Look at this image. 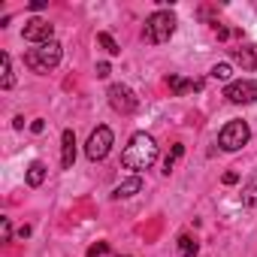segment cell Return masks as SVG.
I'll return each instance as SVG.
<instances>
[{
	"mask_svg": "<svg viewBox=\"0 0 257 257\" xmlns=\"http://www.w3.org/2000/svg\"><path fill=\"white\" fill-rule=\"evenodd\" d=\"M155 161H158V143H155L149 134H134L131 143H127L124 152H121V164H124L127 170H134V173L149 170Z\"/></svg>",
	"mask_w": 257,
	"mask_h": 257,
	"instance_id": "cell-1",
	"label": "cell"
},
{
	"mask_svg": "<svg viewBox=\"0 0 257 257\" xmlns=\"http://www.w3.org/2000/svg\"><path fill=\"white\" fill-rule=\"evenodd\" d=\"M176 13L173 10H158V13H152L149 19H146V28H143V40L146 43H152V46H161V43H167L173 34H176Z\"/></svg>",
	"mask_w": 257,
	"mask_h": 257,
	"instance_id": "cell-2",
	"label": "cell"
},
{
	"mask_svg": "<svg viewBox=\"0 0 257 257\" xmlns=\"http://www.w3.org/2000/svg\"><path fill=\"white\" fill-rule=\"evenodd\" d=\"M61 58H64V46H61L58 40H52V43H43V46H37V49H28V55H25V64H28L34 73L46 76L49 70H55V67L61 64Z\"/></svg>",
	"mask_w": 257,
	"mask_h": 257,
	"instance_id": "cell-3",
	"label": "cell"
},
{
	"mask_svg": "<svg viewBox=\"0 0 257 257\" xmlns=\"http://www.w3.org/2000/svg\"><path fill=\"white\" fill-rule=\"evenodd\" d=\"M248 140H251V127L245 121H227L218 134V146L224 152H239Z\"/></svg>",
	"mask_w": 257,
	"mask_h": 257,
	"instance_id": "cell-4",
	"label": "cell"
},
{
	"mask_svg": "<svg viewBox=\"0 0 257 257\" xmlns=\"http://www.w3.org/2000/svg\"><path fill=\"white\" fill-rule=\"evenodd\" d=\"M112 131H109V127L106 124H100L97 127V131L88 137V143H85V155H88V161H103L109 152H112Z\"/></svg>",
	"mask_w": 257,
	"mask_h": 257,
	"instance_id": "cell-5",
	"label": "cell"
},
{
	"mask_svg": "<svg viewBox=\"0 0 257 257\" xmlns=\"http://www.w3.org/2000/svg\"><path fill=\"white\" fill-rule=\"evenodd\" d=\"M106 97H109V106H112L115 112H121V115H131V112H137V106H140V97L127 88V85H109Z\"/></svg>",
	"mask_w": 257,
	"mask_h": 257,
	"instance_id": "cell-6",
	"label": "cell"
},
{
	"mask_svg": "<svg viewBox=\"0 0 257 257\" xmlns=\"http://www.w3.org/2000/svg\"><path fill=\"white\" fill-rule=\"evenodd\" d=\"M224 97H227L230 103H236V106H248V103L257 100V82H251V79H236V82H230V85L224 88Z\"/></svg>",
	"mask_w": 257,
	"mask_h": 257,
	"instance_id": "cell-7",
	"label": "cell"
},
{
	"mask_svg": "<svg viewBox=\"0 0 257 257\" xmlns=\"http://www.w3.org/2000/svg\"><path fill=\"white\" fill-rule=\"evenodd\" d=\"M22 37L34 46H43V43H52L55 40V25H49L46 19H31L22 31Z\"/></svg>",
	"mask_w": 257,
	"mask_h": 257,
	"instance_id": "cell-8",
	"label": "cell"
},
{
	"mask_svg": "<svg viewBox=\"0 0 257 257\" xmlns=\"http://www.w3.org/2000/svg\"><path fill=\"white\" fill-rule=\"evenodd\" d=\"M76 161V134L73 131H64L61 134V167L70 170Z\"/></svg>",
	"mask_w": 257,
	"mask_h": 257,
	"instance_id": "cell-9",
	"label": "cell"
},
{
	"mask_svg": "<svg viewBox=\"0 0 257 257\" xmlns=\"http://www.w3.org/2000/svg\"><path fill=\"white\" fill-rule=\"evenodd\" d=\"M230 58L242 67V70H257V46H242V49H233Z\"/></svg>",
	"mask_w": 257,
	"mask_h": 257,
	"instance_id": "cell-10",
	"label": "cell"
},
{
	"mask_svg": "<svg viewBox=\"0 0 257 257\" xmlns=\"http://www.w3.org/2000/svg\"><path fill=\"white\" fill-rule=\"evenodd\" d=\"M143 191V179L140 176H131L127 182H121L115 191H112V200H127V197H134V194H140Z\"/></svg>",
	"mask_w": 257,
	"mask_h": 257,
	"instance_id": "cell-11",
	"label": "cell"
},
{
	"mask_svg": "<svg viewBox=\"0 0 257 257\" xmlns=\"http://www.w3.org/2000/svg\"><path fill=\"white\" fill-rule=\"evenodd\" d=\"M13 85H16V76H13V58L4 52V55H0V88L10 91Z\"/></svg>",
	"mask_w": 257,
	"mask_h": 257,
	"instance_id": "cell-12",
	"label": "cell"
},
{
	"mask_svg": "<svg viewBox=\"0 0 257 257\" xmlns=\"http://www.w3.org/2000/svg\"><path fill=\"white\" fill-rule=\"evenodd\" d=\"M167 85H170V91H176V94L200 91V88H203V82H191V79H182V76H170V79H167Z\"/></svg>",
	"mask_w": 257,
	"mask_h": 257,
	"instance_id": "cell-13",
	"label": "cell"
},
{
	"mask_svg": "<svg viewBox=\"0 0 257 257\" xmlns=\"http://www.w3.org/2000/svg\"><path fill=\"white\" fill-rule=\"evenodd\" d=\"M43 182H46V164L34 161V164L28 167V185H31V188H40Z\"/></svg>",
	"mask_w": 257,
	"mask_h": 257,
	"instance_id": "cell-14",
	"label": "cell"
},
{
	"mask_svg": "<svg viewBox=\"0 0 257 257\" xmlns=\"http://www.w3.org/2000/svg\"><path fill=\"white\" fill-rule=\"evenodd\" d=\"M197 251H200L197 239L188 236V233H182V236H179V254H182V257H197Z\"/></svg>",
	"mask_w": 257,
	"mask_h": 257,
	"instance_id": "cell-15",
	"label": "cell"
},
{
	"mask_svg": "<svg viewBox=\"0 0 257 257\" xmlns=\"http://www.w3.org/2000/svg\"><path fill=\"white\" fill-rule=\"evenodd\" d=\"M182 155H185V146H182V143H176V146H173V152H170V155H167V161H164V173H167V176L176 170V164H179V158H182Z\"/></svg>",
	"mask_w": 257,
	"mask_h": 257,
	"instance_id": "cell-16",
	"label": "cell"
},
{
	"mask_svg": "<svg viewBox=\"0 0 257 257\" xmlns=\"http://www.w3.org/2000/svg\"><path fill=\"white\" fill-rule=\"evenodd\" d=\"M242 203H245V206H257V176L242 188Z\"/></svg>",
	"mask_w": 257,
	"mask_h": 257,
	"instance_id": "cell-17",
	"label": "cell"
},
{
	"mask_svg": "<svg viewBox=\"0 0 257 257\" xmlns=\"http://www.w3.org/2000/svg\"><path fill=\"white\" fill-rule=\"evenodd\" d=\"M209 76H212V79H218V82H230V76H233V67H230V64H215Z\"/></svg>",
	"mask_w": 257,
	"mask_h": 257,
	"instance_id": "cell-18",
	"label": "cell"
},
{
	"mask_svg": "<svg viewBox=\"0 0 257 257\" xmlns=\"http://www.w3.org/2000/svg\"><path fill=\"white\" fill-rule=\"evenodd\" d=\"M97 43H100V46H103L109 55H118V52H121V49H118V43H115L109 34H97Z\"/></svg>",
	"mask_w": 257,
	"mask_h": 257,
	"instance_id": "cell-19",
	"label": "cell"
},
{
	"mask_svg": "<svg viewBox=\"0 0 257 257\" xmlns=\"http://www.w3.org/2000/svg\"><path fill=\"white\" fill-rule=\"evenodd\" d=\"M106 251H109V245H106V242H97V245L88 248V257H103Z\"/></svg>",
	"mask_w": 257,
	"mask_h": 257,
	"instance_id": "cell-20",
	"label": "cell"
},
{
	"mask_svg": "<svg viewBox=\"0 0 257 257\" xmlns=\"http://www.w3.org/2000/svg\"><path fill=\"white\" fill-rule=\"evenodd\" d=\"M0 224H4V242H10V236H13V224H10V218H0Z\"/></svg>",
	"mask_w": 257,
	"mask_h": 257,
	"instance_id": "cell-21",
	"label": "cell"
},
{
	"mask_svg": "<svg viewBox=\"0 0 257 257\" xmlns=\"http://www.w3.org/2000/svg\"><path fill=\"white\" fill-rule=\"evenodd\" d=\"M109 73H112V70H109V64H106V61H103V64H97V76H100V79H106Z\"/></svg>",
	"mask_w": 257,
	"mask_h": 257,
	"instance_id": "cell-22",
	"label": "cell"
},
{
	"mask_svg": "<svg viewBox=\"0 0 257 257\" xmlns=\"http://www.w3.org/2000/svg\"><path fill=\"white\" fill-rule=\"evenodd\" d=\"M31 131H34V134H43V131H46V124H43V118H37V121L31 124Z\"/></svg>",
	"mask_w": 257,
	"mask_h": 257,
	"instance_id": "cell-23",
	"label": "cell"
},
{
	"mask_svg": "<svg viewBox=\"0 0 257 257\" xmlns=\"http://www.w3.org/2000/svg\"><path fill=\"white\" fill-rule=\"evenodd\" d=\"M236 182H239L236 173H224V185H236Z\"/></svg>",
	"mask_w": 257,
	"mask_h": 257,
	"instance_id": "cell-24",
	"label": "cell"
}]
</instances>
